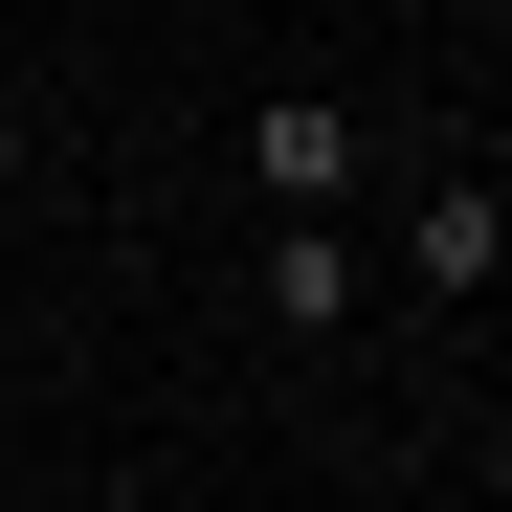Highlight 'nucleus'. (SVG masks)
<instances>
[{
  "label": "nucleus",
  "instance_id": "f257e3e1",
  "mask_svg": "<svg viewBox=\"0 0 512 512\" xmlns=\"http://www.w3.org/2000/svg\"><path fill=\"white\" fill-rule=\"evenodd\" d=\"M245 201H357V112H334V90H268V112H245Z\"/></svg>",
  "mask_w": 512,
  "mask_h": 512
},
{
  "label": "nucleus",
  "instance_id": "f03ea898",
  "mask_svg": "<svg viewBox=\"0 0 512 512\" xmlns=\"http://www.w3.org/2000/svg\"><path fill=\"white\" fill-rule=\"evenodd\" d=\"M268 334H357V223L334 201H268Z\"/></svg>",
  "mask_w": 512,
  "mask_h": 512
},
{
  "label": "nucleus",
  "instance_id": "7ed1b4c3",
  "mask_svg": "<svg viewBox=\"0 0 512 512\" xmlns=\"http://www.w3.org/2000/svg\"><path fill=\"white\" fill-rule=\"evenodd\" d=\"M401 268H423V312H468V290L512 268V201H490V179H423V223H401Z\"/></svg>",
  "mask_w": 512,
  "mask_h": 512
},
{
  "label": "nucleus",
  "instance_id": "20e7f679",
  "mask_svg": "<svg viewBox=\"0 0 512 512\" xmlns=\"http://www.w3.org/2000/svg\"><path fill=\"white\" fill-rule=\"evenodd\" d=\"M23 156H45V112H23V90H0V201H23Z\"/></svg>",
  "mask_w": 512,
  "mask_h": 512
}]
</instances>
